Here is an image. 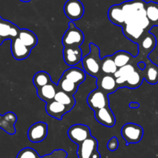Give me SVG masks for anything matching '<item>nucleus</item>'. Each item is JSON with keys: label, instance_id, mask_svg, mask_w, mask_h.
Here are the masks:
<instances>
[{"label": "nucleus", "instance_id": "nucleus-24", "mask_svg": "<svg viewBox=\"0 0 158 158\" xmlns=\"http://www.w3.org/2000/svg\"><path fill=\"white\" fill-rule=\"evenodd\" d=\"M18 38L29 49H32L38 43V38L32 31L27 29H21L18 35Z\"/></svg>", "mask_w": 158, "mask_h": 158}, {"label": "nucleus", "instance_id": "nucleus-14", "mask_svg": "<svg viewBox=\"0 0 158 158\" xmlns=\"http://www.w3.org/2000/svg\"><path fill=\"white\" fill-rule=\"evenodd\" d=\"M19 28L9 20L4 19L0 16V35L5 40H12L18 37L20 31Z\"/></svg>", "mask_w": 158, "mask_h": 158}, {"label": "nucleus", "instance_id": "nucleus-30", "mask_svg": "<svg viewBox=\"0 0 158 158\" xmlns=\"http://www.w3.org/2000/svg\"><path fill=\"white\" fill-rule=\"evenodd\" d=\"M54 100L65 105V106H71L73 108L74 107L76 104V100L74 98V96L62 90L57 91Z\"/></svg>", "mask_w": 158, "mask_h": 158}, {"label": "nucleus", "instance_id": "nucleus-27", "mask_svg": "<svg viewBox=\"0 0 158 158\" xmlns=\"http://www.w3.org/2000/svg\"><path fill=\"white\" fill-rule=\"evenodd\" d=\"M34 86L36 89L41 88L46 85L52 83L50 75L45 71H40L34 75L32 79Z\"/></svg>", "mask_w": 158, "mask_h": 158}, {"label": "nucleus", "instance_id": "nucleus-3", "mask_svg": "<svg viewBox=\"0 0 158 158\" xmlns=\"http://www.w3.org/2000/svg\"><path fill=\"white\" fill-rule=\"evenodd\" d=\"M84 41V34L77 27L73 21L69 23V28L63 34L62 43L64 47H80Z\"/></svg>", "mask_w": 158, "mask_h": 158}, {"label": "nucleus", "instance_id": "nucleus-35", "mask_svg": "<svg viewBox=\"0 0 158 158\" xmlns=\"http://www.w3.org/2000/svg\"><path fill=\"white\" fill-rule=\"evenodd\" d=\"M5 40H5V39L3 38L2 36H1V35H0V46H1V45L2 44L3 42H4Z\"/></svg>", "mask_w": 158, "mask_h": 158}, {"label": "nucleus", "instance_id": "nucleus-26", "mask_svg": "<svg viewBox=\"0 0 158 158\" xmlns=\"http://www.w3.org/2000/svg\"><path fill=\"white\" fill-rule=\"evenodd\" d=\"M118 69L112 56H106L101 60V72L103 74L114 75Z\"/></svg>", "mask_w": 158, "mask_h": 158}, {"label": "nucleus", "instance_id": "nucleus-16", "mask_svg": "<svg viewBox=\"0 0 158 158\" xmlns=\"http://www.w3.org/2000/svg\"><path fill=\"white\" fill-rule=\"evenodd\" d=\"M63 59L66 64L69 66H74L83 60V52L80 47H64Z\"/></svg>", "mask_w": 158, "mask_h": 158}, {"label": "nucleus", "instance_id": "nucleus-36", "mask_svg": "<svg viewBox=\"0 0 158 158\" xmlns=\"http://www.w3.org/2000/svg\"><path fill=\"white\" fill-rule=\"evenodd\" d=\"M22 2H30L31 0H20Z\"/></svg>", "mask_w": 158, "mask_h": 158}, {"label": "nucleus", "instance_id": "nucleus-4", "mask_svg": "<svg viewBox=\"0 0 158 158\" xmlns=\"http://www.w3.org/2000/svg\"><path fill=\"white\" fill-rule=\"evenodd\" d=\"M120 133L127 144L137 143L143 138V129L140 125L134 123H128L123 125Z\"/></svg>", "mask_w": 158, "mask_h": 158}, {"label": "nucleus", "instance_id": "nucleus-1", "mask_svg": "<svg viewBox=\"0 0 158 158\" xmlns=\"http://www.w3.org/2000/svg\"><path fill=\"white\" fill-rule=\"evenodd\" d=\"M89 49V53L83 57L82 65L86 73L97 78L103 74L101 72L102 59L100 58V48L94 43H90Z\"/></svg>", "mask_w": 158, "mask_h": 158}, {"label": "nucleus", "instance_id": "nucleus-21", "mask_svg": "<svg viewBox=\"0 0 158 158\" xmlns=\"http://www.w3.org/2000/svg\"><path fill=\"white\" fill-rule=\"evenodd\" d=\"M61 77L73 82L80 86L86 80V72L83 69L77 67H70L64 71Z\"/></svg>", "mask_w": 158, "mask_h": 158}, {"label": "nucleus", "instance_id": "nucleus-12", "mask_svg": "<svg viewBox=\"0 0 158 158\" xmlns=\"http://www.w3.org/2000/svg\"><path fill=\"white\" fill-rule=\"evenodd\" d=\"M97 88L104 91L108 95L113 94L119 89L114 76L108 75V74H102L100 77H97Z\"/></svg>", "mask_w": 158, "mask_h": 158}, {"label": "nucleus", "instance_id": "nucleus-17", "mask_svg": "<svg viewBox=\"0 0 158 158\" xmlns=\"http://www.w3.org/2000/svg\"><path fill=\"white\" fill-rule=\"evenodd\" d=\"M11 52L15 60H23L28 58L31 53V49L25 46L18 37L11 40Z\"/></svg>", "mask_w": 158, "mask_h": 158}, {"label": "nucleus", "instance_id": "nucleus-15", "mask_svg": "<svg viewBox=\"0 0 158 158\" xmlns=\"http://www.w3.org/2000/svg\"><path fill=\"white\" fill-rule=\"evenodd\" d=\"M94 114L97 121L99 122L100 124L107 127H112L115 125V116L110 106L95 110Z\"/></svg>", "mask_w": 158, "mask_h": 158}, {"label": "nucleus", "instance_id": "nucleus-6", "mask_svg": "<svg viewBox=\"0 0 158 158\" xmlns=\"http://www.w3.org/2000/svg\"><path fill=\"white\" fill-rule=\"evenodd\" d=\"M87 103L94 111L109 106L108 94L100 89H94L87 97Z\"/></svg>", "mask_w": 158, "mask_h": 158}, {"label": "nucleus", "instance_id": "nucleus-32", "mask_svg": "<svg viewBox=\"0 0 158 158\" xmlns=\"http://www.w3.org/2000/svg\"><path fill=\"white\" fill-rule=\"evenodd\" d=\"M136 69H137V68H136L135 66H134L131 63H130V64L126 65V66H123V67L118 68V69H117V72L114 73V76L115 78H117V77H123L127 79V77H129Z\"/></svg>", "mask_w": 158, "mask_h": 158}, {"label": "nucleus", "instance_id": "nucleus-23", "mask_svg": "<svg viewBox=\"0 0 158 158\" xmlns=\"http://www.w3.org/2000/svg\"><path fill=\"white\" fill-rule=\"evenodd\" d=\"M144 62L146 63V67L142 70L144 80L151 85L157 84L158 83V66L150 60Z\"/></svg>", "mask_w": 158, "mask_h": 158}, {"label": "nucleus", "instance_id": "nucleus-13", "mask_svg": "<svg viewBox=\"0 0 158 158\" xmlns=\"http://www.w3.org/2000/svg\"><path fill=\"white\" fill-rule=\"evenodd\" d=\"M73 107L62 104L56 100H52V101L46 103V111L50 117L53 118L57 119V120H62L63 117L66 114L69 112Z\"/></svg>", "mask_w": 158, "mask_h": 158}, {"label": "nucleus", "instance_id": "nucleus-28", "mask_svg": "<svg viewBox=\"0 0 158 158\" xmlns=\"http://www.w3.org/2000/svg\"><path fill=\"white\" fill-rule=\"evenodd\" d=\"M112 56L114 62H115V64L117 65L118 68L123 67V66H126V65L130 64L133 59L132 55L131 53L126 52V51L122 50L115 52Z\"/></svg>", "mask_w": 158, "mask_h": 158}, {"label": "nucleus", "instance_id": "nucleus-11", "mask_svg": "<svg viewBox=\"0 0 158 158\" xmlns=\"http://www.w3.org/2000/svg\"><path fill=\"white\" fill-rule=\"evenodd\" d=\"M67 153L64 150H56L50 154H47L43 157H40L36 151L30 148H23L19 152L16 158H66Z\"/></svg>", "mask_w": 158, "mask_h": 158}, {"label": "nucleus", "instance_id": "nucleus-29", "mask_svg": "<svg viewBox=\"0 0 158 158\" xmlns=\"http://www.w3.org/2000/svg\"><path fill=\"white\" fill-rule=\"evenodd\" d=\"M146 14L153 26H158V3L154 2L147 3Z\"/></svg>", "mask_w": 158, "mask_h": 158}, {"label": "nucleus", "instance_id": "nucleus-18", "mask_svg": "<svg viewBox=\"0 0 158 158\" xmlns=\"http://www.w3.org/2000/svg\"><path fill=\"white\" fill-rule=\"evenodd\" d=\"M122 28H123V32L125 36L137 44L145 33L144 29L134 23H127V24H125L124 26Z\"/></svg>", "mask_w": 158, "mask_h": 158}, {"label": "nucleus", "instance_id": "nucleus-22", "mask_svg": "<svg viewBox=\"0 0 158 158\" xmlns=\"http://www.w3.org/2000/svg\"><path fill=\"white\" fill-rule=\"evenodd\" d=\"M58 90L57 84L51 83L49 84L43 86V87L37 89V95L40 97V100H43L46 103H49V102L54 100L56 94Z\"/></svg>", "mask_w": 158, "mask_h": 158}, {"label": "nucleus", "instance_id": "nucleus-7", "mask_svg": "<svg viewBox=\"0 0 158 158\" xmlns=\"http://www.w3.org/2000/svg\"><path fill=\"white\" fill-rule=\"evenodd\" d=\"M66 16L71 21L80 19L84 14V6L80 0H67L63 7Z\"/></svg>", "mask_w": 158, "mask_h": 158}, {"label": "nucleus", "instance_id": "nucleus-31", "mask_svg": "<svg viewBox=\"0 0 158 158\" xmlns=\"http://www.w3.org/2000/svg\"><path fill=\"white\" fill-rule=\"evenodd\" d=\"M57 87H58L59 90L64 91L71 95H74L78 90L79 86L66 79L61 77L57 83Z\"/></svg>", "mask_w": 158, "mask_h": 158}, {"label": "nucleus", "instance_id": "nucleus-9", "mask_svg": "<svg viewBox=\"0 0 158 158\" xmlns=\"http://www.w3.org/2000/svg\"><path fill=\"white\" fill-rule=\"evenodd\" d=\"M157 38L155 35L151 32H148L145 35H143L141 40L138 43L139 53L138 55L148 59L150 54L154 50L157 46Z\"/></svg>", "mask_w": 158, "mask_h": 158}, {"label": "nucleus", "instance_id": "nucleus-20", "mask_svg": "<svg viewBox=\"0 0 158 158\" xmlns=\"http://www.w3.org/2000/svg\"><path fill=\"white\" fill-rule=\"evenodd\" d=\"M108 18L110 21L114 25L119 26H124L126 22V17L123 12L121 5H114L110 7L108 10Z\"/></svg>", "mask_w": 158, "mask_h": 158}, {"label": "nucleus", "instance_id": "nucleus-25", "mask_svg": "<svg viewBox=\"0 0 158 158\" xmlns=\"http://www.w3.org/2000/svg\"><path fill=\"white\" fill-rule=\"evenodd\" d=\"M144 80L143 71L140 69H136L129 77L127 79L126 86L125 87L130 88V89H137L139 86H141Z\"/></svg>", "mask_w": 158, "mask_h": 158}, {"label": "nucleus", "instance_id": "nucleus-19", "mask_svg": "<svg viewBox=\"0 0 158 158\" xmlns=\"http://www.w3.org/2000/svg\"><path fill=\"white\" fill-rule=\"evenodd\" d=\"M16 120V115L12 112H7L4 115L0 114V128L7 134L13 135L16 132L15 127Z\"/></svg>", "mask_w": 158, "mask_h": 158}, {"label": "nucleus", "instance_id": "nucleus-33", "mask_svg": "<svg viewBox=\"0 0 158 158\" xmlns=\"http://www.w3.org/2000/svg\"><path fill=\"white\" fill-rule=\"evenodd\" d=\"M119 141L116 137H113L107 143V148L110 151H115L118 149Z\"/></svg>", "mask_w": 158, "mask_h": 158}, {"label": "nucleus", "instance_id": "nucleus-34", "mask_svg": "<svg viewBox=\"0 0 158 158\" xmlns=\"http://www.w3.org/2000/svg\"><path fill=\"white\" fill-rule=\"evenodd\" d=\"M116 79V82H117V84L118 85L119 88L121 87H125L126 86V82H127V78L123 77H119Z\"/></svg>", "mask_w": 158, "mask_h": 158}, {"label": "nucleus", "instance_id": "nucleus-2", "mask_svg": "<svg viewBox=\"0 0 158 158\" xmlns=\"http://www.w3.org/2000/svg\"><path fill=\"white\" fill-rule=\"evenodd\" d=\"M120 5L126 17L125 24L134 23L139 19L147 17V2L143 0H131L124 2Z\"/></svg>", "mask_w": 158, "mask_h": 158}, {"label": "nucleus", "instance_id": "nucleus-10", "mask_svg": "<svg viewBox=\"0 0 158 158\" xmlns=\"http://www.w3.org/2000/svg\"><path fill=\"white\" fill-rule=\"evenodd\" d=\"M48 125L44 122H37L32 124L28 131V138L32 143H40L46 138Z\"/></svg>", "mask_w": 158, "mask_h": 158}, {"label": "nucleus", "instance_id": "nucleus-8", "mask_svg": "<svg viewBox=\"0 0 158 158\" xmlns=\"http://www.w3.org/2000/svg\"><path fill=\"white\" fill-rule=\"evenodd\" d=\"M68 136L73 143L79 145L91 137L90 130L86 125H73L68 131Z\"/></svg>", "mask_w": 158, "mask_h": 158}, {"label": "nucleus", "instance_id": "nucleus-5", "mask_svg": "<svg viewBox=\"0 0 158 158\" xmlns=\"http://www.w3.org/2000/svg\"><path fill=\"white\" fill-rule=\"evenodd\" d=\"M97 148L98 141L95 137L91 136L85 141L78 145V158H101Z\"/></svg>", "mask_w": 158, "mask_h": 158}]
</instances>
